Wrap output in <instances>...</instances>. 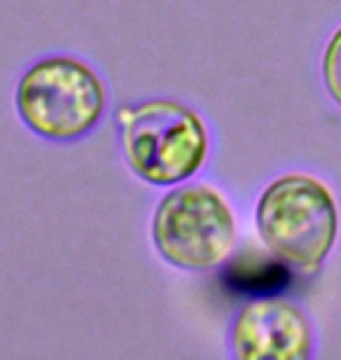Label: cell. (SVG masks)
<instances>
[{
  "instance_id": "6da1fadb",
  "label": "cell",
  "mask_w": 341,
  "mask_h": 360,
  "mask_svg": "<svg viewBox=\"0 0 341 360\" xmlns=\"http://www.w3.org/2000/svg\"><path fill=\"white\" fill-rule=\"evenodd\" d=\"M255 225L271 253L300 271H318L339 236V206L323 180L288 174L257 201Z\"/></svg>"
},
{
  "instance_id": "7a4b0ae2",
  "label": "cell",
  "mask_w": 341,
  "mask_h": 360,
  "mask_svg": "<svg viewBox=\"0 0 341 360\" xmlns=\"http://www.w3.org/2000/svg\"><path fill=\"white\" fill-rule=\"evenodd\" d=\"M122 146L134 174L152 185H178L204 167L208 131L194 110L152 98L122 110Z\"/></svg>"
},
{
  "instance_id": "3957f363",
  "label": "cell",
  "mask_w": 341,
  "mask_h": 360,
  "mask_svg": "<svg viewBox=\"0 0 341 360\" xmlns=\"http://www.w3.org/2000/svg\"><path fill=\"white\" fill-rule=\"evenodd\" d=\"M17 110L33 134L49 141L82 139L105 110V89L86 63L49 56L19 80Z\"/></svg>"
},
{
  "instance_id": "277c9868",
  "label": "cell",
  "mask_w": 341,
  "mask_h": 360,
  "mask_svg": "<svg viewBox=\"0 0 341 360\" xmlns=\"http://www.w3.org/2000/svg\"><path fill=\"white\" fill-rule=\"evenodd\" d=\"M152 241L166 262L185 271H208L236 246L231 206L210 185H183L159 201Z\"/></svg>"
},
{
  "instance_id": "5b68a950",
  "label": "cell",
  "mask_w": 341,
  "mask_h": 360,
  "mask_svg": "<svg viewBox=\"0 0 341 360\" xmlns=\"http://www.w3.org/2000/svg\"><path fill=\"white\" fill-rule=\"evenodd\" d=\"M231 349L238 360H307L314 354V330L292 302L259 297L236 316Z\"/></svg>"
},
{
  "instance_id": "8992f818",
  "label": "cell",
  "mask_w": 341,
  "mask_h": 360,
  "mask_svg": "<svg viewBox=\"0 0 341 360\" xmlns=\"http://www.w3.org/2000/svg\"><path fill=\"white\" fill-rule=\"evenodd\" d=\"M323 82L335 103L341 105V26L332 33L323 52Z\"/></svg>"
}]
</instances>
